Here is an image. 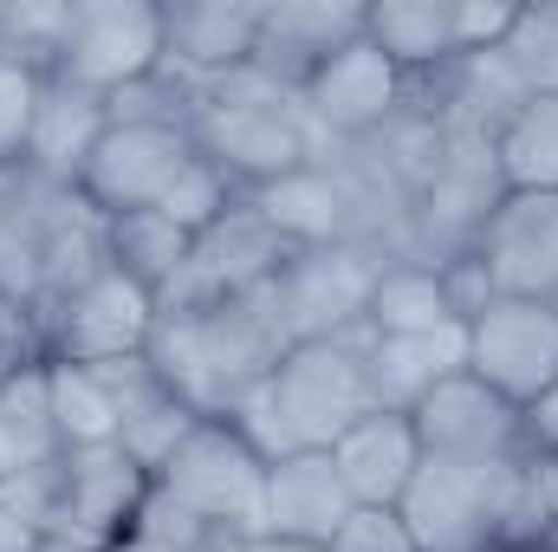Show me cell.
Instances as JSON below:
<instances>
[{
    "instance_id": "1",
    "label": "cell",
    "mask_w": 558,
    "mask_h": 552,
    "mask_svg": "<svg viewBox=\"0 0 558 552\" xmlns=\"http://www.w3.org/2000/svg\"><path fill=\"white\" fill-rule=\"evenodd\" d=\"M279 351H286V338H279L260 292L215 299V305H175L156 319V338H149L156 377L202 422H228L247 391H260L274 377Z\"/></svg>"
},
{
    "instance_id": "2",
    "label": "cell",
    "mask_w": 558,
    "mask_h": 552,
    "mask_svg": "<svg viewBox=\"0 0 558 552\" xmlns=\"http://www.w3.org/2000/svg\"><path fill=\"white\" fill-rule=\"evenodd\" d=\"M371 410H377V391H371V364H364V332H351V338L286 345L274 377L260 391H247L228 422L267 461H279V455H299V448H331Z\"/></svg>"
},
{
    "instance_id": "3",
    "label": "cell",
    "mask_w": 558,
    "mask_h": 552,
    "mask_svg": "<svg viewBox=\"0 0 558 552\" xmlns=\"http://www.w3.org/2000/svg\"><path fill=\"white\" fill-rule=\"evenodd\" d=\"M189 137H195V149H202L241 195L274 189L286 176L312 169V163H318V143H325L312 131L299 92L260 79L254 65H241L234 79H221V85L195 105Z\"/></svg>"
},
{
    "instance_id": "4",
    "label": "cell",
    "mask_w": 558,
    "mask_h": 552,
    "mask_svg": "<svg viewBox=\"0 0 558 552\" xmlns=\"http://www.w3.org/2000/svg\"><path fill=\"white\" fill-rule=\"evenodd\" d=\"M156 494L182 507L208 540H254L267 507V455L234 422H202L156 468Z\"/></svg>"
},
{
    "instance_id": "5",
    "label": "cell",
    "mask_w": 558,
    "mask_h": 552,
    "mask_svg": "<svg viewBox=\"0 0 558 552\" xmlns=\"http://www.w3.org/2000/svg\"><path fill=\"white\" fill-rule=\"evenodd\" d=\"M513 461H441L422 455L410 494L397 501L416 552H507L513 514Z\"/></svg>"
},
{
    "instance_id": "6",
    "label": "cell",
    "mask_w": 558,
    "mask_h": 552,
    "mask_svg": "<svg viewBox=\"0 0 558 552\" xmlns=\"http://www.w3.org/2000/svg\"><path fill=\"white\" fill-rule=\"evenodd\" d=\"M156 319H162L156 292L105 261L92 279H78L59 305H46L33 319V332H39V351L52 364H118V358H143L149 351Z\"/></svg>"
},
{
    "instance_id": "7",
    "label": "cell",
    "mask_w": 558,
    "mask_h": 552,
    "mask_svg": "<svg viewBox=\"0 0 558 552\" xmlns=\"http://www.w3.org/2000/svg\"><path fill=\"white\" fill-rule=\"evenodd\" d=\"M384 261L390 254H377V248H292V261L260 286L279 338L312 345V338L364 332V305H371Z\"/></svg>"
},
{
    "instance_id": "8",
    "label": "cell",
    "mask_w": 558,
    "mask_h": 552,
    "mask_svg": "<svg viewBox=\"0 0 558 552\" xmlns=\"http://www.w3.org/2000/svg\"><path fill=\"white\" fill-rule=\"evenodd\" d=\"M162 72V7L149 0H72V33L52 65V79L118 98Z\"/></svg>"
},
{
    "instance_id": "9",
    "label": "cell",
    "mask_w": 558,
    "mask_h": 552,
    "mask_svg": "<svg viewBox=\"0 0 558 552\" xmlns=\"http://www.w3.org/2000/svg\"><path fill=\"white\" fill-rule=\"evenodd\" d=\"M468 371L513 410H533L558 384V319L546 299H487L468 319Z\"/></svg>"
},
{
    "instance_id": "10",
    "label": "cell",
    "mask_w": 558,
    "mask_h": 552,
    "mask_svg": "<svg viewBox=\"0 0 558 552\" xmlns=\"http://www.w3.org/2000/svg\"><path fill=\"white\" fill-rule=\"evenodd\" d=\"M286 261H292V241L241 195L208 235H195V248H189L175 286L162 292V312H175V305H215V299H247V292H260Z\"/></svg>"
},
{
    "instance_id": "11",
    "label": "cell",
    "mask_w": 558,
    "mask_h": 552,
    "mask_svg": "<svg viewBox=\"0 0 558 552\" xmlns=\"http://www.w3.org/2000/svg\"><path fill=\"white\" fill-rule=\"evenodd\" d=\"M292 248H377V189L357 169H331L325 156L274 189L247 195Z\"/></svg>"
},
{
    "instance_id": "12",
    "label": "cell",
    "mask_w": 558,
    "mask_h": 552,
    "mask_svg": "<svg viewBox=\"0 0 558 552\" xmlns=\"http://www.w3.org/2000/svg\"><path fill=\"white\" fill-rule=\"evenodd\" d=\"M299 105H305V118H312L318 137L371 143L410 111V79H403L371 39H351L344 52H331V59L299 85Z\"/></svg>"
},
{
    "instance_id": "13",
    "label": "cell",
    "mask_w": 558,
    "mask_h": 552,
    "mask_svg": "<svg viewBox=\"0 0 558 552\" xmlns=\"http://www.w3.org/2000/svg\"><path fill=\"white\" fill-rule=\"evenodd\" d=\"M59 481H65V494H59V533L52 540L78 547V552H111L137 527L143 501L156 488L118 442H105V448H65L59 455Z\"/></svg>"
},
{
    "instance_id": "14",
    "label": "cell",
    "mask_w": 558,
    "mask_h": 552,
    "mask_svg": "<svg viewBox=\"0 0 558 552\" xmlns=\"http://www.w3.org/2000/svg\"><path fill=\"white\" fill-rule=\"evenodd\" d=\"M195 156V137L189 124H111L85 176H78V195L111 221V215H137V208H156L162 189L182 176V163Z\"/></svg>"
},
{
    "instance_id": "15",
    "label": "cell",
    "mask_w": 558,
    "mask_h": 552,
    "mask_svg": "<svg viewBox=\"0 0 558 552\" xmlns=\"http://www.w3.org/2000/svg\"><path fill=\"white\" fill-rule=\"evenodd\" d=\"M468 254L494 299H553L558 286V195H494Z\"/></svg>"
},
{
    "instance_id": "16",
    "label": "cell",
    "mask_w": 558,
    "mask_h": 552,
    "mask_svg": "<svg viewBox=\"0 0 558 552\" xmlns=\"http://www.w3.org/2000/svg\"><path fill=\"white\" fill-rule=\"evenodd\" d=\"M410 422H416L422 455H441V461H507L526 448L520 410L500 391H487L474 371H454L448 384H435L410 410Z\"/></svg>"
},
{
    "instance_id": "17",
    "label": "cell",
    "mask_w": 558,
    "mask_h": 552,
    "mask_svg": "<svg viewBox=\"0 0 558 552\" xmlns=\"http://www.w3.org/2000/svg\"><path fill=\"white\" fill-rule=\"evenodd\" d=\"M254 39H260V7H247V0L162 7V72L182 79L195 98H208L221 79L254 65Z\"/></svg>"
},
{
    "instance_id": "18",
    "label": "cell",
    "mask_w": 558,
    "mask_h": 552,
    "mask_svg": "<svg viewBox=\"0 0 558 552\" xmlns=\"http://www.w3.org/2000/svg\"><path fill=\"white\" fill-rule=\"evenodd\" d=\"M351 39H364V7L357 0H279V7H260L254 72L286 85V92H299Z\"/></svg>"
},
{
    "instance_id": "19",
    "label": "cell",
    "mask_w": 558,
    "mask_h": 552,
    "mask_svg": "<svg viewBox=\"0 0 558 552\" xmlns=\"http://www.w3.org/2000/svg\"><path fill=\"white\" fill-rule=\"evenodd\" d=\"M351 507H357V501H351L344 475L331 468V448H299V455L267 461V507H260V533L325 547Z\"/></svg>"
},
{
    "instance_id": "20",
    "label": "cell",
    "mask_w": 558,
    "mask_h": 552,
    "mask_svg": "<svg viewBox=\"0 0 558 552\" xmlns=\"http://www.w3.org/2000/svg\"><path fill=\"white\" fill-rule=\"evenodd\" d=\"M331 468L344 475V488H351L357 507H397L422 468L416 422L403 410H371L364 422H351L331 442Z\"/></svg>"
},
{
    "instance_id": "21",
    "label": "cell",
    "mask_w": 558,
    "mask_h": 552,
    "mask_svg": "<svg viewBox=\"0 0 558 552\" xmlns=\"http://www.w3.org/2000/svg\"><path fill=\"white\" fill-rule=\"evenodd\" d=\"M364 364H371L377 410L410 416L435 384H448L454 371H468V325L403 332V338H371V332H364Z\"/></svg>"
},
{
    "instance_id": "22",
    "label": "cell",
    "mask_w": 558,
    "mask_h": 552,
    "mask_svg": "<svg viewBox=\"0 0 558 552\" xmlns=\"http://www.w3.org/2000/svg\"><path fill=\"white\" fill-rule=\"evenodd\" d=\"M105 131H111L105 98H92V92H78L65 79H46L33 149H26V176L59 182V189H78V176H85V163H92V149H98Z\"/></svg>"
},
{
    "instance_id": "23",
    "label": "cell",
    "mask_w": 558,
    "mask_h": 552,
    "mask_svg": "<svg viewBox=\"0 0 558 552\" xmlns=\"http://www.w3.org/2000/svg\"><path fill=\"white\" fill-rule=\"evenodd\" d=\"M364 39L416 85L428 72H454V0H384L364 7Z\"/></svg>"
},
{
    "instance_id": "24",
    "label": "cell",
    "mask_w": 558,
    "mask_h": 552,
    "mask_svg": "<svg viewBox=\"0 0 558 552\" xmlns=\"http://www.w3.org/2000/svg\"><path fill=\"white\" fill-rule=\"evenodd\" d=\"M487 163L500 195H558V98H520L487 131Z\"/></svg>"
},
{
    "instance_id": "25",
    "label": "cell",
    "mask_w": 558,
    "mask_h": 552,
    "mask_svg": "<svg viewBox=\"0 0 558 552\" xmlns=\"http://www.w3.org/2000/svg\"><path fill=\"white\" fill-rule=\"evenodd\" d=\"M441 325H461L454 305H448L441 267L422 261V254H390L377 286H371L364 332L371 338H403V332H441Z\"/></svg>"
},
{
    "instance_id": "26",
    "label": "cell",
    "mask_w": 558,
    "mask_h": 552,
    "mask_svg": "<svg viewBox=\"0 0 558 552\" xmlns=\"http://www.w3.org/2000/svg\"><path fill=\"white\" fill-rule=\"evenodd\" d=\"M59 455H65V442H59V422H52L46 358H26V364L0 371V461H7V475L59 461Z\"/></svg>"
},
{
    "instance_id": "27",
    "label": "cell",
    "mask_w": 558,
    "mask_h": 552,
    "mask_svg": "<svg viewBox=\"0 0 558 552\" xmlns=\"http://www.w3.org/2000/svg\"><path fill=\"white\" fill-rule=\"evenodd\" d=\"M189 248H195V235H182V228H175L169 215H156V208L111 215V221H105V261H111L118 274H131L137 286H149L156 305H162V292L175 286Z\"/></svg>"
},
{
    "instance_id": "28",
    "label": "cell",
    "mask_w": 558,
    "mask_h": 552,
    "mask_svg": "<svg viewBox=\"0 0 558 552\" xmlns=\"http://www.w3.org/2000/svg\"><path fill=\"white\" fill-rule=\"evenodd\" d=\"M46 371H52V422H59L65 448H105V442H118L124 416H118V397H111L105 371H92V364H52V358H46Z\"/></svg>"
},
{
    "instance_id": "29",
    "label": "cell",
    "mask_w": 558,
    "mask_h": 552,
    "mask_svg": "<svg viewBox=\"0 0 558 552\" xmlns=\"http://www.w3.org/2000/svg\"><path fill=\"white\" fill-rule=\"evenodd\" d=\"M72 33V0H7L0 7V59H20L52 79Z\"/></svg>"
},
{
    "instance_id": "30",
    "label": "cell",
    "mask_w": 558,
    "mask_h": 552,
    "mask_svg": "<svg viewBox=\"0 0 558 552\" xmlns=\"http://www.w3.org/2000/svg\"><path fill=\"white\" fill-rule=\"evenodd\" d=\"M234 202H241V189H234V182H228V176H221V169H215V163L195 149V156L182 163V176L162 189L156 215H169L182 235H208V228H215V221H221Z\"/></svg>"
},
{
    "instance_id": "31",
    "label": "cell",
    "mask_w": 558,
    "mask_h": 552,
    "mask_svg": "<svg viewBox=\"0 0 558 552\" xmlns=\"http://www.w3.org/2000/svg\"><path fill=\"white\" fill-rule=\"evenodd\" d=\"M195 429H202V416L189 410L175 391H162V397H149L143 410L124 416V435H118V448H124L143 475L156 481V468H162V461H169V455H175V448L195 435Z\"/></svg>"
},
{
    "instance_id": "32",
    "label": "cell",
    "mask_w": 558,
    "mask_h": 552,
    "mask_svg": "<svg viewBox=\"0 0 558 552\" xmlns=\"http://www.w3.org/2000/svg\"><path fill=\"white\" fill-rule=\"evenodd\" d=\"M500 65L513 72V85L533 98H558V7H520L513 39L500 46Z\"/></svg>"
},
{
    "instance_id": "33",
    "label": "cell",
    "mask_w": 558,
    "mask_h": 552,
    "mask_svg": "<svg viewBox=\"0 0 558 552\" xmlns=\"http://www.w3.org/2000/svg\"><path fill=\"white\" fill-rule=\"evenodd\" d=\"M39 98H46V72H33L20 59H0V176H26Z\"/></svg>"
},
{
    "instance_id": "34",
    "label": "cell",
    "mask_w": 558,
    "mask_h": 552,
    "mask_svg": "<svg viewBox=\"0 0 558 552\" xmlns=\"http://www.w3.org/2000/svg\"><path fill=\"white\" fill-rule=\"evenodd\" d=\"M520 26V7L513 0H454V52L461 59H481V52H500Z\"/></svg>"
},
{
    "instance_id": "35",
    "label": "cell",
    "mask_w": 558,
    "mask_h": 552,
    "mask_svg": "<svg viewBox=\"0 0 558 552\" xmlns=\"http://www.w3.org/2000/svg\"><path fill=\"white\" fill-rule=\"evenodd\" d=\"M325 552H416V540L397 507H351L338 533L325 540Z\"/></svg>"
},
{
    "instance_id": "36",
    "label": "cell",
    "mask_w": 558,
    "mask_h": 552,
    "mask_svg": "<svg viewBox=\"0 0 558 552\" xmlns=\"http://www.w3.org/2000/svg\"><path fill=\"white\" fill-rule=\"evenodd\" d=\"M526 422V448H539V455H558V384L533 404V410H520Z\"/></svg>"
},
{
    "instance_id": "37",
    "label": "cell",
    "mask_w": 558,
    "mask_h": 552,
    "mask_svg": "<svg viewBox=\"0 0 558 552\" xmlns=\"http://www.w3.org/2000/svg\"><path fill=\"white\" fill-rule=\"evenodd\" d=\"M46 547H52V540H46V533H39L20 507L0 494V552H46Z\"/></svg>"
},
{
    "instance_id": "38",
    "label": "cell",
    "mask_w": 558,
    "mask_h": 552,
    "mask_svg": "<svg viewBox=\"0 0 558 552\" xmlns=\"http://www.w3.org/2000/svg\"><path fill=\"white\" fill-rule=\"evenodd\" d=\"M234 552H325V547H305V540H279V533H254V540H234Z\"/></svg>"
},
{
    "instance_id": "39",
    "label": "cell",
    "mask_w": 558,
    "mask_h": 552,
    "mask_svg": "<svg viewBox=\"0 0 558 552\" xmlns=\"http://www.w3.org/2000/svg\"><path fill=\"white\" fill-rule=\"evenodd\" d=\"M533 552H558V533H546V540H539V547H533Z\"/></svg>"
},
{
    "instance_id": "40",
    "label": "cell",
    "mask_w": 558,
    "mask_h": 552,
    "mask_svg": "<svg viewBox=\"0 0 558 552\" xmlns=\"http://www.w3.org/2000/svg\"><path fill=\"white\" fill-rule=\"evenodd\" d=\"M208 552H234V540H215V547H208Z\"/></svg>"
},
{
    "instance_id": "41",
    "label": "cell",
    "mask_w": 558,
    "mask_h": 552,
    "mask_svg": "<svg viewBox=\"0 0 558 552\" xmlns=\"http://www.w3.org/2000/svg\"><path fill=\"white\" fill-rule=\"evenodd\" d=\"M546 305H553V319H558V286H553V299H546Z\"/></svg>"
},
{
    "instance_id": "42",
    "label": "cell",
    "mask_w": 558,
    "mask_h": 552,
    "mask_svg": "<svg viewBox=\"0 0 558 552\" xmlns=\"http://www.w3.org/2000/svg\"><path fill=\"white\" fill-rule=\"evenodd\" d=\"M46 552H78V547H59V540H52V547H46Z\"/></svg>"
},
{
    "instance_id": "43",
    "label": "cell",
    "mask_w": 558,
    "mask_h": 552,
    "mask_svg": "<svg viewBox=\"0 0 558 552\" xmlns=\"http://www.w3.org/2000/svg\"><path fill=\"white\" fill-rule=\"evenodd\" d=\"M0 475H7V461H0Z\"/></svg>"
}]
</instances>
